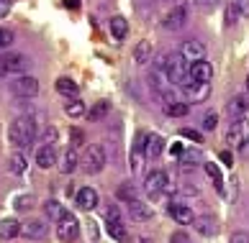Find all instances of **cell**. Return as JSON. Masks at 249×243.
<instances>
[{"mask_svg":"<svg viewBox=\"0 0 249 243\" xmlns=\"http://www.w3.org/2000/svg\"><path fill=\"white\" fill-rule=\"evenodd\" d=\"M13 41V33L8 31V29H0V49H3V46H8Z\"/></svg>","mask_w":249,"mask_h":243,"instance_id":"obj_42","label":"cell"},{"mask_svg":"<svg viewBox=\"0 0 249 243\" xmlns=\"http://www.w3.org/2000/svg\"><path fill=\"white\" fill-rule=\"evenodd\" d=\"M70 136H72V146H82V144H85V133H82L80 128H72Z\"/></svg>","mask_w":249,"mask_h":243,"instance_id":"obj_38","label":"cell"},{"mask_svg":"<svg viewBox=\"0 0 249 243\" xmlns=\"http://www.w3.org/2000/svg\"><path fill=\"white\" fill-rule=\"evenodd\" d=\"M234 8L239 11V16H249V0H234Z\"/></svg>","mask_w":249,"mask_h":243,"instance_id":"obj_41","label":"cell"},{"mask_svg":"<svg viewBox=\"0 0 249 243\" xmlns=\"http://www.w3.org/2000/svg\"><path fill=\"white\" fill-rule=\"evenodd\" d=\"M54 162H57V151H54V146L44 144L39 151H36V164H39L41 169H49V166H54Z\"/></svg>","mask_w":249,"mask_h":243,"instance_id":"obj_19","label":"cell"},{"mask_svg":"<svg viewBox=\"0 0 249 243\" xmlns=\"http://www.w3.org/2000/svg\"><path fill=\"white\" fill-rule=\"evenodd\" d=\"M31 205H34V197H31V194H29V197H18V200H16V210H29Z\"/></svg>","mask_w":249,"mask_h":243,"instance_id":"obj_40","label":"cell"},{"mask_svg":"<svg viewBox=\"0 0 249 243\" xmlns=\"http://www.w3.org/2000/svg\"><path fill=\"white\" fill-rule=\"evenodd\" d=\"M31 67V59L21 51H8L0 54V74H26V69Z\"/></svg>","mask_w":249,"mask_h":243,"instance_id":"obj_3","label":"cell"},{"mask_svg":"<svg viewBox=\"0 0 249 243\" xmlns=\"http://www.w3.org/2000/svg\"><path fill=\"white\" fill-rule=\"evenodd\" d=\"M164 29H170V31H180L182 26L188 23V8L185 5H178V8H172V11L164 16Z\"/></svg>","mask_w":249,"mask_h":243,"instance_id":"obj_12","label":"cell"},{"mask_svg":"<svg viewBox=\"0 0 249 243\" xmlns=\"http://www.w3.org/2000/svg\"><path fill=\"white\" fill-rule=\"evenodd\" d=\"M249 110V97L247 95H236L231 102H229V115L231 118H242Z\"/></svg>","mask_w":249,"mask_h":243,"instance_id":"obj_22","label":"cell"},{"mask_svg":"<svg viewBox=\"0 0 249 243\" xmlns=\"http://www.w3.org/2000/svg\"><path fill=\"white\" fill-rule=\"evenodd\" d=\"M203 169H206V174L211 177V182H213L216 190H218V192H224V177H221L216 162H206V164H203Z\"/></svg>","mask_w":249,"mask_h":243,"instance_id":"obj_26","label":"cell"},{"mask_svg":"<svg viewBox=\"0 0 249 243\" xmlns=\"http://www.w3.org/2000/svg\"><path fill=\"white\" fill-rule=\"evenodd\" d=\"M26 154L23 151H16V154H11V159H8V169H11L13 174H23L26 172Z\"/></svg>","mask_w":249,"mask_h":243,"instance_id":"obj_28","label":"cell"},{"mask_svg":"<svg viewBox=\"0 0 249 243\" xmlns=\"http://www.w3.org/2000/svg\"><path fill=\"white\" fill-rule=\"evenodd\" d=\"M80 164H82V169H85L88 174H98V172H103V166H106V151H103V146H88L85 148V154H82L80 159Z\"/></svg>","mask_w":249,"mask_h":243,"instance_id":"obj_4","label":"cell"},{"mask_svg":"<svg viewBox=\"0 0 249 243\" xmlns=\"http://www.w3.org/2000/svg\"><path fill=\"white\" fill-rule=\"evenodd\" d=\"M229 243H249V233L247 230H236V233H231V241Z\"/></svg>","mask_w":249,"mask_h":243,"instance_id":"obj_39","label":"cell"},{"mask_svg":"<svg viewBox=\"0 0 249 243\" xmlns=\"http://www.w3.org/2000/svg\"><path fill=\"white\" fill-rule=\"evenodd\" d=\"M226 141L236 146V148H247V141H249V123L244 118H236L231 126H229V133H226Z\"/></svg>","mask_w":249,"mask_h":243,"instance_id":"obj_7","label":"cell"},{"mask_svg":"<svg viewBox=\"0 0 249 243\" xmlns=\"http://www.w3.org/2000/svg\"><path fill=\"white\" fill-rule=\"evenodd\" d=\"M167 212H170V218H172L175 223H180V226H190V223L196 220V215H193L190 205H185V202H178V200L167 205Z\"/></svg>","mask_w":249,"mask_h":243,"instance_id":"obj_11","label":"cell"},{"mask_svg":"<svg viewBox=\"0 0 249 243\" xmlns=\"http://www.w3.org/2000/svg\"><path fill=\"white\" fill-rule=\"evenodd\" d=\"M108 110H110V102H108V100H98L95 105L88 110V120L98 123V120H103V118L108 115Z\"/></svg>","mask_w":249,"mask_h":243,"instance_id":"obj_25","label":"cell"},{"mask_svg":"<svg viewBox=\"0 0 249 243\" xmlns=\"http://www.w3.org/2000/svg\"><path fill=\"white\" fill-rule=\"evenodd\" d=\"M247 87H249V80H247Z\"/></svg>","mask_w":249,"mask_h":243,"instance_id":"obj_49","label":"cell"},{"mask_svg":"<svg viewBox=\"0 0 249 243\" xmlns=\"http://www.w3.org/2000/svg\"><path fill=\"white\" fill-rule=\"evenodd\" d=\"M54 87H57V92H59V95H70V97H75L77 92H80L77 82H72L70 77H59V80H57V85H54Z\"/></svg>","mask_w":249,"mask_h":243,"instance_id":"obj_27","label":"cell"},{"mask_svg":"<svg viewBox=\"0 0 249 243\" xmlns=\"http://www.w3.org/2000/svg\"><path fill=\"white\" fill-rule=\"evenodd\" d=\"M218 126V113H213V110H208L206 115H203V128L206 130H213Z\"/></svg>","mask_w":249,"mask_h":243,"instance_id":"obj_35","label":"cell"},{"mask_svg":"<svg viewBox=\"0 0 249 243\" xmlns=\"http://www.w3.org/2000/svg\"><path fill=\"white\" fill-rule=\"evenodd\" d=\"M218 159H221V162H224L226 166H231V164H234V156L229 154V151H221V154H218Z\"/></svg>","mask_w":249,"mask_h":243,"instance_id":"obj_45","label":"cell"},{"mask_svg":"<svg viewBox=\"0 0 249 243\" xmlns=\"http://www.w3.org/2000/svg\"><path fill=\"white\" fill-rule=\"evenodd\" d=\"M8 13V3H0V16H5Z\"/></svg>","mask_w":249,"mask_h":243,"instance_id":"obj_48","label":"cell"},{"mask_svg":"<svg viewBox=\"0 0 249 243\" xmlns=\"http://www.w3.org/2000/svg\"><path fill=\"white\" fill-rule=\"evenodd\" d=\"M193 228H196L200 236L208 238V236H216V233H218V223L211 218V215H200V218L193 220Z\"/></svg>","mask_w":249,"mask_h":243,"instance_id":"obj_17","label":"cell"},{"mask_svg":"<svg viewBox=\"0 0 249 243\" xmlns=\"http://www.w3.org/2000/svg\"><path fill=\"white\" fill-rule=\"evenodd\" d=\"M110 33H113V39H126L128 36V21L126 18H121V16H113L110 18Z\"/></svg>","mask_w":249,"mask_h":243,"instance_id":"obj_23","label":"cell"},{"mask_svg":"<svg viewBox=\"0 0 249 243\" xmlns=\"http://www.w3.org/2000/svg\"><path fill=\"white\" fill-rule=\"evenodd\" d=\"M21 233V223L16 218H3L0 220V238H16Z\"/></svg>","mask_w":249,"mask_h":243,"instance_id":"obj_21","label":"cell"},{"mask_svg":"<svg viewBox=\"0 0 249 243\" xmlns=\"http://www.w3.org/2000/svg\"><path fill=\"white\" fill-rule=\"evenodd\" d=\"M188 102H182V100H175V102H167L164 105V113H167L170 118H182V115H188Z\"/></svg>","mask_w":249,"mask_h":243,"instance_id":"obj_30","label":"cell"},{"mask_svg":"<svg viewBox=\"0 0 249 243\" xmlns=\"http://www.w3.org/2000/svg\"><path fill=\"white\" fill-rule=\"evenodd\" d=\"M236 16H239V11L234 5H229V11H226V18H229V23H234L236 21Z\"/></svg>","mask_w":249,"mask_h":243,"instance_id":"obj_46","label":"cell"},{"mask_svg":"<svg viewBox=\"0 0 249 243\" xmlns=\"http://www.w3.org/2000/svg\"><path fill=\"white\" fill-rule=\"evenodd\" d=\"M157 69H164L167 80L172 82V85H180V87L190 80V64L182 59L180 54H164Z\"/></svg>","mask_w":249,"mask_h":243,"instance_id":"obj_2","label":"cell"},{"mask_svg":"<svg viewBox=\"0 0 249 243\" xmlns=\"http://www.w3.org/2000/svg\"><path fill=\"white\" fill-rule=\"evenodd\" d=\"M196 3L203 8V11H211V8H216V5H218V0H196Z\"/></svg>","mask_w":249,"mask_h":243,"instance_id":"obj_43","label":"cell"},{"mask_svg":"<svg viewBox=\"0 0 249 243\" xmlns=\"http://www.w3.org/2000/svg\"><path fill=\"white\" fill-rule=\"evenodd\" d=\"M149 57H152V41H139V44H136V49H134L136 64H146Z\"/></svg>","mask_w":249,"mask_h":243,"instance_id":"obj_29","label":"cell"},{"mask_svg":"<svg viewBox=\"0 0 249 243\" xmlns=\"http://www.w3.org/2000/svg\"><path fill=\"white\" fill-rule=\"evenodd\" d=\"M64 113H67L70 118H80V115H85L88 110H85V102L82 100H67L64 102Z\"/></svg>","mask_w":249,"mask_h":243,"instance_id":"obj_31","label":"cell"},{"mask_svg":"<svg viewBox=\"0 0 249 243\" xmlns=\"http://www.w3.org/2000/svg\"><path fill=\"white\" fill-rule=\"evenodd\" d=\"M77 154H75V148H67V151L62 154V159H59V169L64 172V174H70V172H75L77 169Z\"/></svg>","mask_w":249,"mask_h":243,"instance_id":"obj_24","label":"cell"},{"mask_svg":"<svg viewBox=\"0 0 249 243\" xmlns=\"http://www.w3.org/2000/svg\"><path fill=\"white\" fill-rule=\"evenodd\" d=\"M203 162V154L198 151V148H193V151H182L180 154V164L182 166H190V169H193V166H198Z\"/></svg>","mask_w":249,"mask_h":243,"instance_id":"obj_32","label":"cell"},{"mask_svg":"<svg viewBox=\"0 0 249 243\" xmlns=\"http://www.w3.org/2000/svg\"><path fill=\"white\" fill-rule=\"evenodd\" d=\"M182 92H185V97L190 102H203V100H208V95H211V85H206V82H196L190 77L185 85H182Z\"/></svg>","mask_w":249,"mask_h":243,"instance_id":"obj_10","label":"cell"},{"mask_svg":"<svg viewBox=\"0 0 249 243\" xmlns=\"http://www.w3.org/2000/svg\"><path fill=\"white\" fill-rule=\"evenodd\" d=\"M8 138H11V144L21 151V148H29L36 138V123L29 118V115H21L16 118L11 128H8Z\"/></svg>","mask_w":249,"mask_h":243,"instance_id":"obj_1","label":"cell"},{"mask_svg":"<svg viewBox=\"0 0 249 243\" xmlns=\"http://www.w3.org/2000/svg\"><path fill=\"white\" fill-rule=\"evenodd\" d=\"M118 197H121L124 202H131V200H136V192H134V187L128 184V182H124L121 187H118Z\"/></svg>","mask_w":249,"mask_h":243,"instance_id":"obj_34","label":"cell"},{"mask_svg":"<svg viewBox=\"0 0 249 243\" xmlns=\"http://www.w3.org/2000/svg\"><path fill=\"white\" fill-rule=\"evenodd\" d=\"M106 230H108V236H110V238L126 241V228H124V223H121V220H118V223H106Z\"/></svg>","mask_w":249,"mask_h":243,"instance_id":"obj_33","label":"cell"},{"mask_svg":"<svg viewBox=\"0 0 249 243\" xmlns=\"http://www.w3.org/2000/svg\"><path fill=\"white\" fill-rule=\"evenodd\" d=\"M136 243H154L152 238H144V236H139V238H136Z\"/></svg>","mask_w":249,"mask_h":243,"instance_id":"obj_47","label":"cell"},{"mask_svg":"<svg viewBox=\"0 0 249 243\" xmlns=\"http://www.w3.org/2000/svg\"><path fill=\"white\" fill-rule=\"evenodd\" d=\"M190 77L196 82H206V85H211V80H213V67H211V62H196L190 64Z\"/></svg>","mask_w":249,"mask_h":243,"instance_id":"obj_15","label":"cell"},{"mask_svg":"<svg viewBox=\"0 0 249 243\" xmlns=\"http://www.w3.org/2000/svg\"><path fill=\"white\" fill-rule=\"evenodd\" d=\"M180 57L185 59L188 64H196L206 59V44L198 41V39H188L180 44Z\"/></svg>","mask_w":249,"mask_h":243,"instance_id":"obj_9","label":"cell"},{"mask_svg":"<svg viewBox=\"0 0 249 243\" xmlns=\"http://www.w3.org/2000/svg\"><path fill=\"white\" fill-rule=\"evenodd\" d=\"M44 212H47V218L52 220V223H59L64 215H67V210H64V205L62 202H57V200H47L44 202Z\"/></svg>","mask_w":249,"mask_h":243,"instance_id":"obj_20","label":"cell"},{"mask_svg":"<svg viewBox=\"0 0 249 243\" xmlns=\"http://www.w3.org/2000/svg\"><path fill=\"white\" fill-rule=\"evenodd\" d=\"M11 92L18 97H34L39 92V82L31 74H18L16 80H11Z\"/></svg>","mask_w":249,"mask_h":243,"instance_id":"obj_6","label":"cell"},{"mask_svg":"<svg viewBox=\"0 0 249 243\" xmlns=\"http://www.w3.org/2000/svg\"><path fill=\"white\" fill-rule=\"evenodd\" d=\"M144 187H146V192H149V197H154V200L164 197V194L172 190V187H170V179H167V174H164L162 169H154V172L146 174Z\"/></svg>","mask_w":249,"mask_h":243,"instance_id":"obj_5","label":"cell"},{"mask_svg":"<svg viewBox=\"0 0 249 243\" xmlns=\"http://www.w3.org/2000/svg\"><path fill=\"white\" fill-rule=\"evenodd\" d=\"M128 215H131L134 220H139V223H144V220H152V208H149V202H142L139 197L136 200H131L128 202Z\"/></svg>","mask_w":249,"mask_h":243,"instance_id":"obj_16","label":"cell"},{"mask_svg":"<svg viewBox=\"0 0 249 243\" xmlns=\"http://www.w3.org/2000/svg\"><path fill=\"white\" fill-rule=\"evenodd\" d=\"M21 236L31 238V241L47 238V223H41V220H26V223H21Z\"/></svg>","mask_w":249,"mask_h":243,"instance_id":"obj_14","label":"cell"},{"mask_svg":"<svg viewBox=\"0 0 249 243\" xmlns=\"http://www.w3.org/2000/svg\"><path fill=\"white\" fill-rule=\"evenodd\" d=\"M75 202L82 210H93L98 205V192L93 190V187H82V190H77V194H75Z\"/></svg>","mask_w":249,"mask_h":243,"instance_id":"obj_18","label":"cell"},{"mask_svg":"<svg viewBox=\"0 0 249 243\" xmlns=\"http://www.w3.org/2000/svg\"><path fill=\"white\" fill-rule=\"evenodd\" d=\"M77 236H80V223H77V218L75 215H64V218L57 223V238L62 241V243H72V241H77Z\"/></svg>","mask_w":249,"mask_h":243,"instance_id":"obj_8","label":"cell"},{"mask_svg":"<svg viewBox=\"0 0 249 243\" xmlns=\"http://www.w3.org/2000/svg\"><path fill=\"white\" fill-rule=\"evenodd\" d=\"M121 220V210L116 208V205H108L106 208V223H118Z\"/></svg>","mask_w":249,"mask_h":243,"instance_id":"obj_36","label":"cell"},{"mask_svg":"<svg viewBox=\"0 0 249 243\" xmlns=\"http://www.w3.org/2000/svg\"><path fill=\"white\" fill-rule=\"evenodd\" d=\"M170 243H190V241H188L185 233H172V236H170Z\"/></svg>","mask_w":249,"mask_h":243,"instance_id":"obj_44","label":"cell"},{"mask_svg":"<svg viewBox=\"0 0 249 243\" xmlns=\"http://www.w3.org/2000/svg\"><path fill=\"white\" fill-rule=\"evenodd\" d=\"M164 151V138L160 133H149L144 136V156L146 159H160Z\"/></svg>","mask_w":249,"mask_h":243,"instance_id":"obj_13","label":"cell"},{"mask_svg":"<svg viewBox=\"0 0 249 243\" xmlns=\"http://www.w3.org/2000/svg\"><path fill=\"white\" fill-rule=\"evenodd\" d=\"M180 136H182V138H190V141H196V144L203 141V136L198 133L196 128H180Z\"/></svg>","mask_w":249,"mask_h":243,"instance_id":"obj_37","label":"cell"}]
</instances>
